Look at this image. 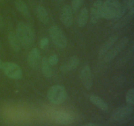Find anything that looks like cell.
Instances as JSON below:
<instances>
[{
    "label": "cell",
    "mask_w": 134,
    "mask_h": 126,
    "mask_svg": "<svg viewBox=\"0 0 134 126\" xmlns=\"http://www.w3.org/2000/svg\"><path fill=\"white\" fill-rule=\"evenodd\" d=\"M80 78L85 87L90 89L92 86V76L88 66H85L80 72Z\"/></svg>",
    "instance_id": "9"
},
{
    "label": "cell",
    "mask_w": 134,
    "mask_h": 126,
    "mask_svg": "<svg viewBox=\"0 0 134 126\" xmlns=\"http://www.w3.org/2000/svg\"><path fill=\"white\" fill-rule=\"evenodd\" d=\"M37 16L41 22L47 24L49 21V16L47 9L42 5H39L36 9Z\"/></svg>",
    "instance_id": "16"
},
{
    "label": "cell",
    "mask_w": 134,
    "mask_h": 126,
    "mask_svg": "<svg viewBox=\"0 0 134 126\" xmlns=\"http://www.w3.org/2000/svg\"><path fill=\"white\" fill-rule=\"evenodd\" d=\"M60 19L62 23L67 27H69L73 24V10L69 5H66L63 7L60 14Z\"/></svg>",
    "instance_id": "8"
},
{
    "label": "cell",
    "mask_w": 134,
    "mask_h": 126,
    "mask_svg": "<svg viewBox=\"0 0 134 126\" xmlns=\"http://www.w3.org/2000/svg\"><path fill=\"white\" fill-rule=\"evenodd\" d=\"M84 0H72L71 9L74 11H77L81 8V5L83 3Z\"/></svg>",
    "instance_id": "22"
},
{
    "label": "cell",
    "mask_w": 134,
    "mask_h": 126,
    "mask_svg": "<svg viewBox=\"0 0 134 126\" xmlns=\"http://www.w3.org/2000/svg\"><path fill=\"white\" fill-rule=\"evenodd\" d=\"M1 42H0V49H1Z\"/></svg>",
    "instance_id": "29"
},
{
    "label": "cell",
    "mask_w": 134,
    "mask_h": 126,
    "mask_svg": "<svg viewBox=\"0 0 134 126\" xmlns=\"http://www.w3.org/2000/svg\"><path fill=\"white\" fill-rule=\"evenodd\" d=\"M41 70L46 77H51L52 76V70L47 56L43 57L41 60Z\"/></svg>",
    "instance_id": "20"
},
{
    "label": "cell",
    "mask_w": 134,
    "mask_h": 126,
    "mask_svg": "<svg viewBox=\"0 0 134 126\" xmlns=\"http://www.w3.org/2000/svg\"><path fill=\"white\" fill-rule=\"evenodd\" d=\"M3 63V62L1 60V59H0V69H1V67H2V64Z\"/></svg>",
    "instance_id": "28"
},
{
    "label": "cell",
    "mask_w": 134,
    "mask_h": 126,
    "mask_svg": "<svg viewBox=\"0 0 134 126\" xmlns=\"http://www.w3.org/2000/svg\"><path fill=\"white\" fill-rule=\"evenodd\" d=\"M133 111V106L127 105V106L120 107L115 110V112L113 114L112 118L115 121H122L126 119L132 115Z\"/></svg>",
    "instance_id": "7"
},
{
    "label": "cell",
    "mask_w": 134,
    "mask_h": 126,
    "mask_svg": "<svg viewBox=\"0 0 134 126\" xmlns=\"http://www.w3.org/2000/svg\"><path fill=\"white\" fill-rule=\"evenodd\" d=\"M88 18L89 13L88 9L86 7L82 8V10L80 11L79 14L78 19H77V22H78L79 26L80 27H84L87 24Z\"/></svg>",
    "instance_id": "19"
},
{
    "label": "cell",
    "mask_w": 134,
    "mask_h": 126,
    "mask_svg": "<svg viewBox=\"0 0 134 126\" xmlns=\"http://www.w3.org/2000/svg\"><path fill=\"white\" fill-rule=\"evenodd\" d=\"M103 1L98 0L95 1L91 7L90 11V20L92 23L96 24L98 22L99 18L102 17V8H103Z\"/></svg>",
    "instance_id": "10"
},
{
    "label": "cell",
    "mask_w": 134,
    "mask_h": 126,
    "mask_svg": "<svg viewBox=\"0 0 134 126\" xmlns=\"http://www.w3.org/2000/svg\"><path fill=\"white\" fill-rule=\"evenodd\" d=\"M58 1H63V0H58Z\"/></svg>",
    "instance_id": "30"
},
{
    "label": "cell",
    "mask_w": 134,
    "mask_h": 126,
    "mask_svg": "<svg viewBox=\"0 0 134 126\" xmlns=\"http://www.w3.org/2000/svg\"><path fill=\"white\" fill-rule=\"evenodd\" d=\"M128 43V38L127 37H124V38L120 39L113 48H111L109 51L107 52L105 56L104 60L105 62H110L115 59L118 54L120 52L124 47L127 45Z\"/></svg>",
    "instance_id": "6"
},
{
    "label": "cell",
    "mask_w": 134,
    "mask_h": 126,
    "mask_svg": "<svg viewBox=\"0 0 134 126\" xmlns=\"http://www.w3.org/2000/svg\"><path fill=\"white\" fill-rule=\"evenodd\" d=\"M8 39H9V44H10L12 49L15 52H19L20 51L21 45L19 41V39L17 38L16 33L13 31H10L8 34Z\"/></svg>",
    "instance_id": "15"
},
{
    "label": "cell",
    "mask_w": 134,
    "mask_h": 126,
    "mask_svg": "<svg viewBox=\"0 0 134 126\" xmlns=\"http://www.w3.org/2000/svg\"><path fill=\"white\" fill-rule=\"evenodd\" d=\"M83 126H99L98 124H96V123H89Z\"/></svg>",
    "instance_id": "27"
},
{
    "label": "cell",
    "mask_w": 134,
    "mask_h": 126,
    "mask_svg": "<svg viewBox=\"0 0 134 126\" xmlns=\"http://www.w3.org/2000/svg\"><path fill=\"white\" fill-rule=\"evenodd\" d=\"M49 34L56 46L60 48H65L68 45V39L62 30L57 26H52L49 28Z\"/></svg>",
    "instance_id": "5"
},
{
    "label": "cell",
    "mask_w": 134,
    "mask_h": 126,
    "mask_svg": "<svg viewBox=\"0 0 134 126\" xmlns=\"http://www.w3.org/2000/svg\"><path fill=\"white\" fill-rule=\"evenodd\" d=\"M14 5L17 10L22 14L26 17H28L30 16V11L27 4L23 0H15Z\"/></svg>",
    "instance_id": "18"
},
{
    "label": "cell",
    "mask_w": 134,
    "mask_h": 126,
    "mask_svg": "<svg viewBox=\"0 0 134 126\" xmlns=\"http://www.w3.org/2000/svg\"><path fill=\"white\" fill-rule=\"evenodd\" d=\"M127 9V1L121 3L119 0H106L103 4L102 17L117 20L122 18Z\"/></svg>",
    "instance_id": "1"
},
{
    "label": "cell",
    "mask_w": 134,
    "mask_h": 126,
    "mask_svg": "<svg viewBox=\"0 0 134 126\" xmlns=\"http://www.w3.org/2000/svg\"><path fill=\"white\" fill-rule=\"evenodd\" d=\"M128 8L130 10V13L133 14L134 13V0H128L127 1Z\"/></svg>",
    "instance_id": "25"
},
{
    "label": "cell",
    "mask_w": 134,
    "mask_h": 126,
    "mask_svg": "<svg viewBox=\"0 0 134 126\" xmlns=\"http://www.w3.org/2000/svg\"><path fill=\"white\" fill-rule=\"evenodd\" d=\"M126 101L128 105L133 106L134 104V90L130 89L127 91L126 94Z\"/></svg>",
    "instance_id": "21"
},
{
    "label": "cell",
    "mask_w": 134,
    "mask_h": 126,
    "mask_svg": "<svg viewBox=\"0 0 134 126\" xmlns=\"http://www.w3.org/2000/svg\"><path fill=\"white\" fill-rule=\"evenodd\" d=\"M80 60L77 56H73L66 63L62 64L60 66V70L62 72H68L75 70L79 66Z\"/></svg>",
    "instance_id": "13"
},
{
    "label": "cell",
    "mask_w": 134,
    "mask_h": 126,
    "mask_svg": "<svg viewBox=\"0 0 134 126\" xmlns=\"http://www.w3.org/2000/svg\"><path fill=\"white\" fill-rule=\"evenodd\" d=\"M48 61L49 62L50 65L54 66L58 62V57L57 55H52L48 58Z\"/></svg>",
    "instance_id": "23"
},
{
    "label": "cell",
    "mask_w": 134,
    "mask_h": 126,
    "mask_svg": "<svg viewBox=\"0 0 134 126\" xmlns=\"http://www.w3.org/2000/svg\"><path fill=\"white\" fill-rule=\"evenodd\" d=\"M118 35H115L113 36H111V38H109L102 46H101L100 49L99 50V56H103V55L107 53V51L112 47V46L115 44V42L117 41Z\"/></svg>",
    "instance_id": "14"
},
{
    "label": "cell",
    "mask_w": 134,
    "mask_h": 126,
    "mask_svg": "<svg viewBox=\"0 0 134 126\" xmlns=\"http://www.w3.org/2000/svg\"><path fill=\"white\" fill-rule=\"evenodd\" d=\"M40 57L41 54L39 49H32L30 51V53L28 54V56H27V62H28L30 66L34 69L37 68L39 60H40Z\"/></svg>",
    "instance_id": "11"
},
{
    "label": "cell",
    "mask_w": 134,
    "mask_h": 126,
    "mask_svg": "<svg viewBox=\"0 0 134 126\" xmlns=\"http://www.w3.org/2000/svg\"><path fill=\"white\" fill-rule=\"evenodd\" d=\"M0 1H1V0H0Z\"/></svg>",
    "instance_id": "31"
},
{
    "label": "cell",
    "mask_w": 134,
    "mask_h": 126,
    "mask_svg": "<svg viewBox=\"0 0 134 126\" xmlns=\"http://www.w3.org/2000/svg\"><path fill=\"white\" fill-rule=\"evenodd\" d=\"M1 69L7 77L13 80H20L23 75L20 66L13 62H3Z\"/></svg>",
    "instance_id": "4"
},
{
    "label": "cell",
    "mask_w": 134,
    "mask_h": 126,
    "mask_svg": "<svg viewBox=\"0 0 134 126\" xmlns=\"http://www.w3.org/2000/svg\"><path fill=\"white\" fill-rule=\"evenodd\" d=\"M3 26V20L1 14H0V28H2Z\"/></svg>",
    "instance_id": "26"
},
{
    "label": "cell",
    "mask_w": 134,
    "mask_h": 126,
    "mask_svg": "<svg viewBox=\"0 0 134 126\" xmlns=\"http://www.w3.org/2000/svg\"><path fill=\"white\" fill-rule=\"evenodd\" d=\"M16 34L20 45L25 48L31 47L35 41L34 30L30 25L25 22H20L17 24Z\"/></svg>",
    "instance_id": "2"
},
{
    "label": "cell",
    "mask_w": 134,
    "mask_h": 126,
    "mask_svg": "<svg viewBox=\"0 0 134 126\" xmlns=\"http://www.w3.org/2000/svg\"><path fill=\"white\" fill-rule=\"evenodd\" d=\"M47 97L52 104H60L66 100L67 92L62 85H54L48 89Z\"/></svg>",
    "instance_id": "3"
},
{
    "label": "cell",
    "mask_w": 134,
    "mask_h": 126,
    "mask_svg": "<svg viewBox=\"0 0 134 126\" xmlns=\"http://www.w3.org/2000/svg\"><path fill=\"white\" fill-rule=\"evenodd\" d=\"M90 101L92 102L94 105L100 108L102 110H107L108 109V105L99 96L96 94H92L90 96Z\"/></svg>",
    "instance_id": "17"
},
{
    "label": "cell",
    "mask_w": 134,
    "mask_h": 126,
    "mask_svg": "<svg viewBox=\"0 0 134 126\" xmlns=\"http://www.w3.org/2000/svg\"><path fill=\"white\" fill-rule=\"evenodd\" d=\"M49 40L47 38H43L40 41V47L41 49H44L48 44Z\"/></svg>",
    "instance_id": "24"
},
{
    "label": "cell",
    "mask_w": 134,
    "mask_h": 126,
    "mask_svg": "<svg viewBox=\"0 0 134 126\" xmlns=\"http://www.w3.org/2000/svg\"><path fill=\"white\" fill-rule=\"evenodd\" d=\"M54 117L55 121L57 123L63 125L69 124V123H72L74 119L73 116L71 114L68 112H56Z\"/></svg>",
    "instance_id": "12"
}]
</instances>
